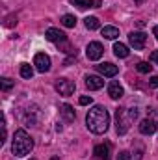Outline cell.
<instances>
[{"label":"cell","mask_w":158,"mask_h":160,"mask_svg":"<svg viewBox=\"0 0 158 160\" xmlns=\"http://www.w3.org/2000/svg\"><path fill=\"white\" fill-rule=\"evenodd\" d=\"M140 132L141 134H145V136H149V134H155L156 132V123L153 119H143L141 123H140Z\"/></svg>","instance_id":"13"},{"label":"cell","mask_w":158,"mask_h":160,"mask_svg":"<svg viewBox=\"0 0 158 160\" xmlns=\"http://www.w3.org/2000/svg\"><path fill=\"white\" fill-rule=\"evenodd\" d=\"M153 36L158 39V26H155V28H153Z\"/></svg>","instance_id":"30"},{"label":"cell","mask_w":158,"mask_h":160,"mask_svg":"<svg viewBox=\"0 0 158 160\" xmlns=\"http://www.w3.org/2000/svg\"><path fill=\"white\" fill-rule=\"evenodd\" d=\"M97 71L102 77H116L119 73L117 65H114V63H101V65H97Z\"/></svg>","instance_id":"9"},{"label":"cell","mask_w":158,"mask_h":160,"mask_svg":"<svg viewBox=\"0 0 158 160\" xmlns=\"http://www.w3.org/2000/svg\"><path fill=\"white\" fill-rule=\"evenodd\" d=\"M101 32H102V36L106 39H116V38H119V30L116 26H104Z\"/></svg>","instance_id":"17"},{"label":"cell","mask_w":158,"mask_h":160,"mask_svg":"<svg viewBox=\"0 0 158 160\" xmlns=\"http://www.w3.org/2000/svg\"><path fill=\"white\" fill-rule=\"evenodd\" d=\"M32 75H34V69H32V65H28V63H22V65H21V77H22V78H32Z\"/></svg>","instance_id":"21"},{"label":"cell","mask_w":158,"mask_h":160,"mask_svg":"<svg viewBox=\"0 0 158 160\" xmlns=\"http://www.w3.org/2000/svg\"><path fill=\"white\" fill-rule=\"evenodd\" d=\"M136 69H138V73H143V75H147V73H151L153 65H149L147 62H140V63L136 65Z\"/></svg>","instance_id":"22"},{"label":"cell","mask_w":158,"mask_h":160,"mask_svg":"<svg viewBox=\"0 0 158 160\" xmlns=\"http://www.w3.org/2000/svg\"><path fill=\"white\" fill-rule=\"evenodd\" d=\"M56 91L63 97H69L75 93V82L69 78H58L56 80Z\"/></svg>","instance_id":"4"},{"label":"cell","mask_w":158,"mask_h":160,"mask_svg":"<svg viewBox=\"0 0 158 160\" xmlns=\"http://www.w3.org/2000/svg\"><path fill=\"white\" fill-rule=\"evenodd\" d=\"M78 102L82 106H87V104H91V97H87V95H84V97H80Z\"/></svg>","instance_id":"24"},{"label":"cell","mask_w":158,"mask_h":160,"mask_svg":"<svg viewBox=\"0 0 158 160\" xmlns=\"http://www.w3.org/2000/svg\"><path fill=\"white\" fill-rule=\"evenodd\" d=\"M117 160H130V153L128 151H121L117 155Z\"/></svg>","instance_id":"25"},{"label":"cell","mask_w":158,"mask_h":160,"mask_svg":"<svg viewBox=\"0 0 158 160\" xmlns=\"http://www.w3.org/2000/svg\"><path fill=\"white\" fill-rule=\"evenodd\" d=\"M134 2H136V4H143L145 0H134Z\"/></svg>","instance_id":"31"},{"label":"cell","mask_w":158,"mask_h":160,"mask_svg":"<svg viewBox=\"0 0 158 160\" xmlns=\"http://www.w3.org/2000/svg\"><path fill=\"white\" fill-rule=\"evenodd\" d=\"M123 93H125V89H123V86L119 84V82H110L108 84V95L114 99V101H117V99H121L123 97Z\"/></svg>","instance_id":"11"},{"label":"cell","mask_w":158,"mask_h":160,"mask_svg":"<svg viewBox=\"0 0 158 160\" xmlns=\"http://www.w3.org/2000/svg\"><path fill=\"white\" fill-rule=\"evenodd\" d=\"M13 24H17V17L13 19V17H9L7 21H6V26H13Z\"/></svg>","instance_id":"29"},{"label":"cell","mask_w":158,"mask_h":160,"mask_svg":"<svg viewBox=\"0 0 158 160\" xmlns=\"http://www.w3.org/2000/svg\"><path fill=\"white\" fill-rule=\"evenodd\" d=\"M149 86H151V88H158V75H155L153 78L149 80Z\"/></svg>","instance_id":"26"},{"label":"cell","mask_w":158,"mask_h":160,"mask_svg":"<svg viewBox=\"0 0 158 160\" xmlns=\"http://www.w3.org/2000/svg\"><path fill=\"white\" fill-rule=\"evenodd\" d=\"M130 121H132V118L128 116L126 108H117L116 110V130H117V134H125L128 130Z\"/></svg>","instance_id":"3"},{"label":"cell","mask_w":158,"mask_h":160,"mask_svg":"<svg viewBox=\"0 0 158 160\" xmlns=\"http://www.w3.org/2000/svg\"><path fill=\"white\" fill-rule=\"evenodd\" d=\"M34 65L39 73H47V71H50V58L45 52H37L34 58Z\"/></svg>","instance_id":"6"},{"label":"cell","mask_w":158,"mask_h":160,"mask_svg":"<svg viewBox=\"0 0 158 160\" xmlns=\"http://www.w3.org/2000/svg\"><path fill=\"white\" fill-rule=\"evenodd\" d=\"M151 62L158 65V50H153V52H151Z\"/></svg>","instance_id":"27"},{"label":"cell","mask_w":158,"mask_h":160,"mask_svg":"<svg viewBox=\"0 0 158 160\" xmlns=\"http://www.w3.org/2000/svg\"><path fill=\"white\" fill-rule=\"evenodd\" d=\"M128 116H130L132 119H136V118H138V110H136V108H128Z\"/></svg>","instance_id":"28"},{"label":"cell","mask_w":158,"mask_h":160,"mask_svg":"<svg viewBox=\"0 0 158 160\" xmlns=\"http://www.w3.org/2000/svg\"><path fill=\"white\" fill-rule=\"evenodd\" d=\"M60 114L65 118L67 123L75 121V118H77V116H75V110H73V106H71V104H62V106H60Z\"/></svg>","instance_id":"15"},{"label":"cell","mask_w":158,"mask_h":160,"mask_svg":"<svg viewBox=\"0 0 158 160\" xmlns=\"http://www.w3.org/2000/svg\"><path fill=\"white\" fill-rule=\"evenodd\" d=\"M95 155L102 160H110V143H99L95 147Z\"/></svg>","instance_id":"14"},{"label":"cell","mask_w":158,"mask_h":160,"mask_svg":"<svg viewBox=\"0 0 158 160\" xmlns=\"http://www.w3.org/2000/svg\"><path fill=\"white\" fill-rule=\"evenodd\" d=\"M114 54H116L117 58H126V56L130 54V50H128V47H126L125 43H116V45H114Z\"/></svg>","instance_id":"16"},{"label":"cell","mask_w":158,"mask_h":160,"mask_svg":"<svg viewBox=\"0 0 158 160\" xmlns=\"http://www.w3.org/2000/svg\"><path fill=\"white\" fill-rule=\"evenodd\" d=\"M86 54H87V58L89 60H101L102 58V54H104V47L99 43V41H91L89 45H87V48H86Z\"/></svg>","instance_id":"5"},{"label":"cell","mask_w":158,"mask_h":160,"mask_svg":"<svg viewBox=\"0 0 158 160\" xmlns=\"http://www.w3.org/2000/svg\"><path fill=\"white\" fill-rule=\"evenodd\" d=\"M71 4L78 6L80 9H86V8H97V0H71Z\"/></svg>","instance_id":"19"},{"label":"cell","mask_w":158,"mask_h":160,"mask_svg":"<svg viewBox=\"0 0 158 160\" xmlns=\"http://www.w3.org/2000/svg\"><path fill=\"white\" fill-rule=\"evenodd\" d=\"M84 24H86L87 30H97V28H101V21H99L97 17H86V19H84Z\"/></svg>","instance_id":"18"},{"label":"cell","mask_w":158,"mask_h":160,"mask_svg":"<svg viewBox=\"0 0 158 160\" xmlns=\"http://www.w3.org/2000/svg\"><path fill=\"white\" fill-rule=\"evenodd\" d=\"M13 88V80H9V78H2V89L4 91H9Z\"/></svg>","instance_id":"23"},{"label":"cell","mask_w":158,"mask_h":160,"mask_svg":"<svg viewBox=\"0 0 158 160\" xmlns=\"http://www.w3.org/2000/svg\"><path fill=\"white\" fill-rule=\"evenodd\" d=\"M34 149V140L28 136V132L24 128H19L13 136V143H11V151L15 157H24Z\"/></svg>","instance_id":"2"},{"label":"cell","mask_w":158,"mask_h":160,"mask_svg":"<svg viewBox=\"0 0 158 160\" xmlns=\"http://www.w3.org/2000/svg\"><path fill=\"white\" fill-rule=\"evenodd\" d=\"M45 38L50 43H62V41H65V34L62 30H58V28H48L47 34H45Z\"/></svg>","instance_id":"10"},{"label":"cell","mask_w":158,"mask_h":160,"mask_svg":"<svg viewBox=\"0 0 158 160\" xmlns=\"http://www.w3.org/2000/svg\"><path fill=\"white\" fill-rule=\"evenodd\" d=\"M86 86H87V89L95 91V89H101L104 86V80L97 75H89V77H86Z\"/></svg>","instance_id":"12"},{"label":"cell","mask_w":158,"mask_h":160,"mask_svg":"<svg viewBox=\"0 0 158 160\" xmlns=\"http://www.w3.org/2000/svg\"><path fill=\"white\" fill-rule=\"evenodd\" d=\"M62 24H63L65 28H75V26H77V17L67 13V15L62 17Z\"/></svg>","instance_id":"20"},{"label":"cell","mask_w":158,"mask_h":160,"mask_svg":"<svg viewBox=\"0 0 158 160\" xmlns=\"http://www.w3.org/2000/svg\"><path fill=\"white\" fill-rule=\"evenodd\" d=\"M128 41L134 47V50H141L145 47V43H147V36L143 32H130L128 34Z\"/></svg>","instance_id":"7"},{"label":"cell","mask_w":158,"mask_h":160,"mask_svg":"<svg viewBox=\"0 0 158 160\" xmlns=\"http://www.w3.org/2000/svg\"><path fill=\"white\" fill-rule=\"evenodd\" d=\"M86 125H87V128L93 134H104L108 130V127H110V114H108V110L104 106H101V104H95L87 112V116H86Z\"/></svg>","instance_id":"1"},{"label":"cell","mask_w":158,"mask_h":160,"mask_svg":"<svg viewBox=\"0 0 158 160\" xmlns=\"http://www.w3.org/2000/svg\"><path fill=\"white\" fill-rule=\"evenodd\" d=\"M37 118H39V108H37L36 104H32V106H28V108L24 110L22 121H24L28 127H34V125L37 123Z\"/></svg>","instance_id":"8"}]
</instances>
